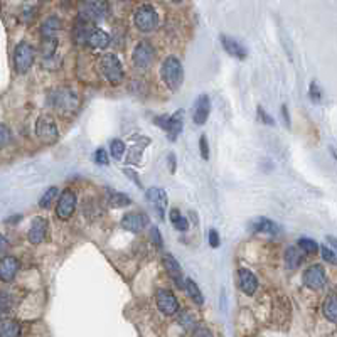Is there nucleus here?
Returning <instances> with one entry per match:
<instances>
[{
    "label": "nucleus",
    "mask_w": 337,
    "mask_h": 337,
    "mask_svg": "<svg viewBox=\"0 0 337 337\" xmlns=\"http://www.w3.org/2000/svg\"><path fill=\"white\" fill-rule=\"evenodd\" d=\"M152 239H154V243L157 244V246H162V234H160V231L157 228H152Z\"/></svg>",
    "instance_id": "42"
},
{
    "label": "nucleus",
    "mask_w": 337,
    "mask_h": 337,
    "mask_svg": "<svg viewBox=\"0 0 337 337\" xmlns=\"http://www.w3.org/2000/svg\"><path fill=\"white\" fill-rule=\"evenodd\" d=\"M149 223L150 219L145 212H127L122 218V228L130 233H142Z\"/></svg>",
    "instance_id": "10"
},
{
    "label": "nucleus",
    "mask_w": 337,
    "mask_h": 337,
    "mask_svg": "<svg viewBox=\"0 0 337 337\" xmlns=\"http://www.w3.org/2000/svg\"><path fill=\"white\" fill-rule=\"evenodd\" d=\"M59 29H61V21L53 16L44 21L43 27H41V34H43V38H56Z\"/></svg>",
    "instance_id": "25"
},
{
    "label": "nucleus",
    "mask_w": 337,
    "mask_h": 337,
    "mask_svg": "<svg viewBox=\"0 0 337 337\" xmlns=\"http://www.w3.org/2000/svg\"><path fill=\"white\" fill-rule=\"evenodd\" d=\"M54 199H58V187H49L48 191L43 194V197H41L39 206L43 207V209H48L54 202Z\"/></svg>",
    "instance_id": "29"
},
{
    "label": "nucleus",
    "mask_w": 337,
    "mask_h": 337,
    "mask_svg": "<svg viewBox=\"0 0 337 337\" xmlns=\"http://www.w3.org/2000/svg\"><path fill=\"white\" fill-rule=\"evenodd\" d=\"M48 229H49L48 219L38 216V218L32 219L29 233H27V239H29L32 244H41L46 238H48Z\"/></svg>",
    "instance_id": "13"
},
{
    "label": "nucleus",
    "mask_w": 337,
    "mask_h": 337,
    "mask_svg": "<svg viewBox=\"0 0 337 337\" xmlns=\"http://www.w3.org/2000/svg\"><path fill=\"white\" fill-rule=\"evenodd\" d=\"M169 218H170V223L174 224V228L177 229V231H187L189 229V221L184 218L179 209H175V207L174 209H170Z\"/></svg>",
    "instance_id": "27"
},
{
    "label": "nucleus",
    "mask_w": 337,
    "mask_h": 337,
    "mask_svg": "<svg viewBox=\"0 0 337 337\" xmlns=\"http://www.w3.org/2000/svg\"><path fill=\"white\" fill-rule=\"evenodd\" d=\"M133 24L140 32H152L159 24V16H157L155 9L149 4L140 6L133 16Z\"/></svg>",
    "instance_id": "5"
},
{
    "label": "nucleus",
    "mask_w": 337,
    "mask_h": 337,
    "mask_svg": "<svg viewBox=\"0 0 337 337\" xmlns=\"http://www.w3.org/2000/svg\"><path fill=\"white\" fill-rule=\"evenodd\" d=\"M322 312H324L327 320H330L332 324H337V295L335 293H330L329 297L324 300Z\"/></svg>",
    "instance_id": "24"
},
{
    "label": "nucleus",
    "mask_w": 337,
    "mask_h": 337,
    "mask_svg": "<svg viewBox=\"0 0 337 337\" xmlns=\"http://www.w3.org/2000/svg\"><path fill=\"white\" fill-rule=\"evenodd\" d=\"M120 2H125V0H120Z\"/></svg>",
    "instance_id": "49"
},
{
    "label": "nucleus",
    "mask_w": 337,
    "mask_h": 337,
    "mask_svg": "<svg viewBox=\"0 0 337 337\" xmlns=\"http://www.w3.org/2000/svg\"><path fill=\"white\" fill-rule=\"evenodd\" d=\"M125 142L123 140H118V138H115V140L110 142V152H112V157L115 160H120L125 154Z\"/></svg>",
    "instance_id": "30"
},
{
    "label": "nucleus",
    "mask_w": 337,
    "mask_h": 337,
    "mask_svg": "<svg viewBox=\"0 0 337 337\" xmlns=\"http://www.w3.org/2000/svg\"><path fill=\"white\" fill-rule=\"evenodd\" d=\"M75 209H76V194L73 191H69V189H66L58 199L56 216L59 219L68 221L73 214H75Z\"/></svg>",
    "instance_id": "9"
},
{
    "label": "nucleus",
    "mask_w": 337,
    "mask_h": 337,
    "mask_svg": "<svg viewBox=\"0 0 337 337\" xmlns=\"http://www.w3.org/2000/svg\"><path fill=\"white\" fill-rule=\"evenodd\" d=\"M14 305V298L11 292H4V290H0V312H7L11 310Z\"/></svg>",
    "instance_id": "33"
},
{
    "label": "nucleus",
    "mask_w": 337,
    "mask_h": 337,
    "mask_svg": "<svg viewBox=\"0 0 337 337\" xmlns=\"http://www.w3.org/2000/svg\"><path fill=\"white\" fill-rule=\"evenodd\" d=\"M209 113H211L209 96L201 95L199 98L196 100V105H194V113H192L194 123H196V125H204L207 118H209Z\"/></svg>",
    "instance_id": "16"
},
{
    "label": "nucleus",
    "mask_w": 337,
    "mask_h": 337,
    "mask_svg": "<svg viewBox=\"0 0 337 337\" xmlns=\"http://www.w3.org/2000/svg\"><path fill=\"white\" fill-rule=\"evenodd\" d=\"M191 337H214V335H212L211 329H207V327H204V325H196L192 329Z\"/></svg>",
    "instance_id": "37"
},
{
    "label": "nucleus",
    "mask_w": 337,
    "mask_h": 337,
    "mask_svg": "<svg viewBox=\"0 0 337 337\" xmlns=\"http://www.w3.org/2000/svg\"><path fill=\"white\" fill-rule=\"evenodd\" d=\"M7 250H9V241H7V238L4 236V234H0V255L7 253Z\"/></svg>",
    "instance_id": "43"
},
{
    "label": "nucleus",
    "mask_w": 337,
    "mask_h": 337,
    "mask_svg": "<svg viewBox=\"0 0 337 337\" xmlns=\"http://www.w3.org/2000/svg\"><path fill=\"white\" fill-rule=\"evenodd\" d=\"M179 324H181L184 329H194V327H196V317L192 315V312L184 310L181 315H179Z\"/></svg>",
    "instance_id": "32"
},
{
    "label": "nucleus",
    "mask_w": 337,
    "mask_h": 337,
    "mask_svg": "<svg viewBox=\"0 0 337 337\" xmlns=\"http://www.w3.org/2000/svg\"><path fill=\"white\" fill-rule=\"evenodd\" d=\"M108 204L112 207H127L130 204V197L123 192H110L108 196Z\"/></svg>",
    "instance_id": "28"
},
{
    "label": "nucleus",
    "mask_w": 337,
    "mask_h": 337,
    "mask_svg": "<svg viewBox=\"0 0 337 337\" xmlns=\"http://www.w3.org/2000/svg\"><path fill=\"white\" fill-rule=\"evenodd\" d=\"M154 123L157 127H160L162 130L167 132L169 140H175L179 137V133L182 132V122L181 118L177 117H170V115H162V117H157L154 120Z\"/></svg>",
    "instance_id": "12"
},
{
    "label": "nucleus",
    "mask_w": 337,
    "mask_h": 337,
    "mask_svg": "<svg viewBox=\"0 0 337 337\" xmlns=\"http://www.w3.org/2000/svg\"><path fill=\"white\" fill-rule=\"evenodd\" d=\"M327 241L330 243V246L334 248V251L337 253V238H334V236H327Z\"/></svg>",
    "instance_id": "47"
},
{
    "label": "nucleus",
    "mask_w": 337,
    "mask_h": 337,
    "mask_svg": "<svg viewBox=\"0 0 337 337\" xmlns=\"http://www.w3.org/2000/svg\"><path fill=\"white\" fill-rule=\"evenodd\" d=\"M170 2H179V0H170Z\"/></svg>",
    "instance_id": "48"
},
{
    "label": "nucleus",
    "mask_w": 337,
    "mask_h": 337,
    "mask_svg": "<svg viewBox=\"0 0 337 337\" xmlns=\"http://www.w3.org/2000/svg\"><path fill=\"white\" fill-rule=\"evenodd\" d=\"M162 263H164L165 270H167L169 276L174 280V283L177 285L179 288H184V276H182V268H181V265H179V261L175 260L172 255L165 253L162 256Z\"/></svg>",
    "instance_id": "17"
},
{
    "label": "nucleus",
    "mask_w": 337,
    "mask_h": 337,
    "mask_svg": "<svg viewBox=\"0 0 337 337\" xmlns=\"http://www.w3.org/2000/svg\"><path fill=\"white\" fill-rule=\"evenodd\" d=\"M112 43V38H110L108 32H105L103 29H90L86 38V44L93 49H106Z\"/></svg>",
    "instance_id": "18"
},
{
    "label": "nucleus",
    "mask_w": 337,
    "mask_h": 337,
    "mask_svg": "<svg viewBox=\"0 0 337 337\" xmlns=\"http://www.w3.org/2000/svg\"><path fill=\"white\" fill-rule=\"evenodd\" d=\"M285 266H287L288 270H295L298 268L300 265H302L303 261V251L300 250L298 246H288L287 250H285Z\"/></svg>",
    "instance_id": "22"
},
{
    "label": "nucleus",
    "mask_w": 337,
    "mask_h": 337,
    "mask_svg": "<svg viewBox=\"0 0 337 337\" xmlns=\"http://www.w3.org/2000/svg\"><path fill=\"white\" fill-rule=\"evenodd\" d=\"M36 135L43 144H54L58 140V125L51 117H41L36 123Z\"/></svg>",
    "instance_id": "6"
},
{
    "label": "nucleus",
    "mask_w": 337,
    "mask_h": 337,
    "mask_svg": "<svg viewBox=\"0 0 337 337\" xmlns=\"http://www.w3.org/2000/svg\"><path fill=\"white\" fill-rule=\"evenodd\" d=\"M154 58H155V51L152 48V44L147 43V41L138 43L135 46V49H133V64H135V68L138 69H149L152 66V63H154Z\"/></svg>",
    "instance_id": "8"
},
{
    "label": "nucleus",
    "mask_w": 337,
    "mask_h": 337,
    "mask_svg": "<svg viewBox=\"0 0 337 337\" xmlns=\"http://www.w3.org/2000/svg\"><path fill=\"white\" fill-rule=\"evenodd\" d=\"M221 44H223L224 51L229 54V56H233L236 59H244L248 56L246 48L239 44L238 41H234L233 38H229V36H221Z\"/></svg>",
    "instance_id": "20"
},
{
    "label": "nucleus",
    "mask_w": 337,
    "mask_h": 337,
    "mask_svg": "<svg viewBox=\"0 0 337 337\" xmlns=\"http://www.w3.org/2000/svg\"><path fill=\"white\" fill-rule=\"evenodd\" d=\"M21 263L16 256L6 255L0 258V281L4 283H11V281L16 278L17 271H19Z\"/></svg>",
    "instance_id": "14"
},
{
    "label": "nucleus",
    "mask_w": 337,
    "mask_h": 337,
    "mask_svg": "<svg viewBox=\"0 0 337 337\" xmlns=\"http://www.w3.org/2000/svg\"><path fill=\"white\" fill-rule=\"evenodd\" d=\"M98 73L100 76L110 83V85L117 86L125 78V69H123L122 61L115 56V54H103L98 61Z\"/></svg>",
    "instance_id": "2"
},
{
    "label": "nucleus",
    "mask_w": 337,
    "mask_h": 337,
    "mask_svg": "<svg viewBox=\"0 0 337 337\" xmlns=\"http://www.w3.org/2000/svg\"><path fill=\"white\" fill-rule=\"evenodd\" d=\"M22 327L16 318H0V337H21Z\"/></svg>",
    "instance_id": "21"
},
{
    "label": "nucleus",
    "mask_w": 337,
    "mask_h": 337,
    "mask_svg": "<svg viewBox=\"0 0 337 337\" xmlns=\"http://www.w3.org/2000/svg\"><path fill=\"white\" fill-rule=\"evenodd\" d=\"M327 281L325 270L320 265H312L303 271V285L312 290H320L324 288Z\"/></svg>",
    "instance_id": "11"
},
{
    "label": "nucleus",
    "mask_w": 337,
    "mask_h": 337,
    "mask_svg": "<svg viewBox=\"0 0 337 337\" xmlns=\"http://www.w3.org/2000/svg\"><path fill=\"white\" fill-rule=\"evenodd\" d=\"M36 59V49L32 48L29 43H19L16 46V51H14V66H16V71L19 75H24L32 68Z\"/></svg>",
    "instance_id": "4"
},
{
    "label": "nucleus",
    "mask_w": 337,
    "mask_h": 337,
    "mask_svg": "<svg viewBox=\"0 0 337 337\" xmlns=\"http://www.w3.org/2000/svg\"><path fill=\"white\" fill-rule=\"evenodd\" d=\"M281 113H283V118H285V123L290 127V117H288V110H287V106H281Z\"/></svg>",
    "instance_id": "45"
},
{
    "label": "nucleus",
    "mask_w": 337,
    "mask_h": 337,
    "mask_svg": "<svg viewBox=\"0 0 337 337\" xmlns=\"http://www.w3.org/2000/svg\"><path fill=\"white\" fill-rule=\"evenodd\" d=\"M238 285L246 295H253V293H256V290H258V278L250 270L241 268V270H238Z\"/></svg>",
    "instance_id": "19"
},
{
    "label": "nucleus",
    "mask_w": 337,
    "mask_h": 337,
    "mask_svg": "<svg viewBox=\"0 0 337 337\" xmlns=\"http://www.w3.org/2000/svg\"><path fill=\"white\" fill-rule=\"evenodd\" d=\"M258 117H260L261 122H263V123H266V125H275L273 118H271L268 113H265V112H263V108H261V106H260V108H258Z\"/></svg>",
    "instance_id": "40"
},
{
    "label": "nucleus",
    "mask_w": 337,
    "mask_h": 337,
    "mask_svg": "<svg viewBox=\"0 0 337 337\" xmlns=\"http://www.w3.org/2000/svg\"><path fill=\"white\" fill-rule=\"evenodd\" d=\"M11 138H12L11 128L4 125V123H0V149H4V147L11 144Z\"/></svg>",
    "instance_id": "34"
},
{
    "label": "nucleus",
    "mask_w": 337,
    "mask_h": 337,
    "mask_svg": "<svg viewBox=\"0 0 337 337\" xmlns=\"http://www.w3.org/2000/svg\"><path fill=\"white\" fill-rule=\"evenodd\" d=\"M310 98L312 101H315V103H318V101L322 100V91L320 88L317 86V83H312L310 85Z\"/></svg>",
    "instance_id": "39"
},
{
    "label": "nucleus",
    "mask_w": 337,
    "mask_h": 337,
    "mask_svg": "<svg viewBox=\"0 0 337 337\" xmlns=\"http://www.w3.org/2000/svg\"><path fill=\"white\" fill-rule=\"evenodd\" d=\"M199 149H201V157L204 160H209V145H207V138L206 135H202L199 138Z\"/></svg>",
    "instance_id": "38"
},
{
    "label": "nucleus",
    "mask_w": 337,
    "mask_h": 337,
    "mask_svg": "<svg viewBox=\"0 0 337 337\" xmlns=\"http://www.w3.org/2000/svg\"><path fill=\"white\" fill-rule=\"evenodd\" d=\"M209 244L212 248H218L219 246V234L216 229H211L209 231Z\"/></svg>",
    "instance_id": "41"
},
{
    "label": "nucleus",
    "mask_w": 337,
    "mask_h": 337,
    "mask_svg": "<svg viewBox=\"0 0 337 337\" xmlns=\"http://www.w3.org/2000/svg\"><path fill=\"white\" fill-rule=\"evenodd\" d=\"M21 219H22V216H12V218L6 219V223L7 224H16V223H19Z\"/></svg>",
    "instance_id": "46"
},
{
    "label": "nucleus",
    "mask_w": 337,
    "mask_h": 337,
    "mask_svg": "<svg viewBox=\"0 0 337 337\" xmlns=\"http://www.w3.org/2000/svg\"><path fill=\"white\" fill-rule=\"evenodd\" d=\"M298 248L303 253H308V255H315L318 251V244L310 238H300L298 239Z\"/></svg>",
    "instance_id": "31"
},
{
    "label": "nucleus",
    "mask_w": 337,
    "mask_h": 337,
    "mask_svg": "<svg viewBox=\"0 0 337 337\" xmlns=\"http://www.w3.org/2000/svg\"><path fill=\"white\" fill-rule=\"evenodd\" d=\"M169 170L170 172H175V155L169 154Z\"/></svg>",
    "instance_id": "44"
},
{
    "label": "nucleus",
    "mask_w": 337,
    "mask_h": 337,
    "mask_svg": "<svg viewBox=\"0 0 337 337\" xmlns=\"http://www.w3.org/2000/svg\"><path fill=\"white\" fill-rule=\"evenodd\" d=\"M48 103L61 115H73L80 108V96L69 88H59L48 95Z\"/></svg>",
    "instance_id": "1"
},
{
    "label": "nucleus",
    "mask_w": 337,
    "mask_h": 337,
    "mask_svg": "<svg viewBox=\"0 0 337 337\" xmlns=\"http://www.w3.org/2000/svg\"><path fill=\"white\" fill-rule=\"evenodd\" d=\"M95 162L98 164V165H106L110 162V159H108V152H106L103 147L101 149H98L95 152Z\"/></svg>",
    "instance_id": "36"
},
{
    "label": "nucleus",
    "mask_w": 337,
    "mask_h": 337,
    "mask_svg": "<svg viewBox=\"0 0 337 337\" xmlns=\"http://www.w3.org/2000/svg\"><path fill=\"white\" fill-rule=\"evenodd\" d=\"M160 76H162L164 83L167 85L169 90H179L182 86L184 81V69L182 64L177 58L169 56L165 61L162 63V68H160Z\"/></svg>",
    "instance_id": "3"
},
{
    "label": "nucleus",
    "mask_w": 337,
    "mask_h": 337,
    "mask_svg": "<svg viewBox=\"0 0 337 337\" xmlns=\"http://www.w3.org/2000/svg\"><path fill=\"white\" fill-rule=\"evenodd\" d=\"M147 202H149V204L155 209L157 214L162 218L165 206H167V194H165L164 189H160V187H150L149 191H147Z\"/></svg>",
    "instance_id": "15"
},
{
    "label": "nucleus",
    "mask_w": 337,
    "mask_h": 337,
    "mask_svg": "<svg viewBox=\"0 0 337 337\" xmlns=\"http://www.w3.org/2000/svg\"><path fill=\"white\" fill-rule=\"evenodd\" d=\"M184 290L187 292V295L194 300V303L197 305H202L204 303V297H202V292L197 287V283L192 278H186L184 280Z\"/></svg>",
    "instance_id": "26"
},
{
    "label": "nucleus",
    "mask_w": 337,
    "mask_h": 337,
    "mask_svg": "<svg viewBox=\"0 0 337 337\" xmlns=\"http://www.w3.org/2000/svg\"><path fill=\"white\" fill-rule=\"evenodd\" d=\"M253 229H255V231H258V233L270 234V236H276V234L280 233V226L276 224L275 221L266 219V218L256 219L255 223H253Z\"/></svg>",
    "instance_id": "23"
},
{
    "label": "nucleus",
    "mask_w": 337,
    "mask_h": 337,
    "mask_svg": "<svg viewBox=\"0 0 337 337\" xmlns=\"http://www.w3.org/2000/svg\"><path fill=\"white\" fill-rule=\"evenodd\" d=\"M155 302H157V307H159V310L162 312L164 315L172 317L179 310H181V305H179L177 297H175V295L170 292V290L160 288L159 292L155 293Z\"/></svg>",
    "instance_id": "7"
},
{
    "label": "nucleus",
    "mask_w": 337,
    "mask_h": 337,
    "mask_svg": "<svg viewBox=\"0 0 337 337\" xmlns=\"http://www.w3.org/2000/svg\"><path fill=\"white\" fill-rule=\"evenodd\" d=\"M320 255H322V258H324L327 263L337 265V255L334 253V250H330V248H327V246H322L320 248Z\"/></svg>",
    "instance_id": "35"
}]
</instances>
